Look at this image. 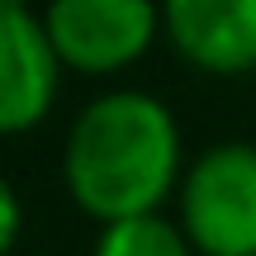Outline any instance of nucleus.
Here are the masks:
<instances>
[{
  "label": "nucleus",
  "mask_w": 256,
  "mask_h": 256,
  "mask_svg": "<svg viewBox=\"0 0 256 256\" xmlns=\"http://www.w3.org/2000/svg\"><path fill=\"white\" fill-rule=\"evenodd\" d=\"M180 128L147 90H104L62 142V185L95 223L147 218L180 190Z\"/></svg>",
  "instance_id": "nucleus-1"
},
{
  "label": "nucleus",
  "mask_w": 256,
  "mask_h": 256,
  "mask_svg": "<svg viewBox=\"0 0 256 256\" xmlns=\"http://www.w3.org/2000/svg\"><path fill=\"white\" fill-rule=\"evenodd\" d=\"M190 238L180 223L147 214V218H128V223H110L100 228L90 256H190Z\"/></svg>",
  "instance_id": "nucleus-6"
},
{
  "label": "nucleus",
  "mask_w": 256,
  "mask_h": 256,
  "mask_svg": "<svg viewBox=\"0 0 256 256\" xmlns=\"http://www.w3.org/2000/svg\"><path fill=\"white\" fill-rule=\"evenodd\" d=\"M5 10H28V0H5Z\"/></svg>",
  "instance_id": "nucleus-8"
},
{
  "label": "nucleus",
  "mask_w": 256,
  "mask_h": 256,
  "mask_svg": "<svg viewBox=\"0 0 256 256\" xmlns=\"http://www.w3.org/2000/svg\"><path fill=\"white\" fill-rule=\"evenodd\" d=\"M180 228L204 256H256V142H214L176 190Z\"/></svg>",
  "instance_id": "nucleus-2"
},
{
  "label": "nucleus",
  "mask_w": 256,
  "mask_h": 256,
  "mask_svg": "<svg viewBox=\"0 0 256 256\" xmlns=\"http://www.w3.org/2000/svg\"><path fill=\"white\" fill-rule=\"evenodd\" d=\"M14 242H19V194L14 185H5L0 190V247L14 252Z\"/></svg>",
  "instance_id": "nucleus-7"
},
{
  "label": "nucleus",
  "mask_w": 256,
  "mask_h": 256,
  "mask_svg": "<svg viewBox=\"0 0 256 256\" xmlns=\"http://www.w3.org/2000/svg\"><path fill=\"white\" fill-rule=\"evenodd\" d=\"M43 28L62 66L86 76L124 72L152 48L162 28V0H48Z\"/></svg>",
  "instance_id": "nucleus-3"
},
{
  "label": "nucleus",
  "mask_w": 256,
  "mask_h": 256,
  "mask_svg": "<svg viewBox=\"0 0 256 256\" xmlns=\"http://www.w3.org/2000/svg\"><path fill=\"white\" fill-rule=\"evenodd\" d=\"M62 81V57L34 10H0V128L28 133L48 119Z\"/></svg>",
  "instance_id": "nucleus-4"
},
{
  "label": "nucleus",
  "mask_w": 256,
  "mask_h": 256,
  "mask_svg": "<svg viewBox=\"0 0 256 256\" xmlns=\"http://www.w3.org/2000/svg\"><path fill=\"white\" fill-rule=\"evenodd\" d=\"M162 28L200 72H256V0H162Z\"/></svg>",
  "instance_id": "nucleus-5"
}]
</instances>
